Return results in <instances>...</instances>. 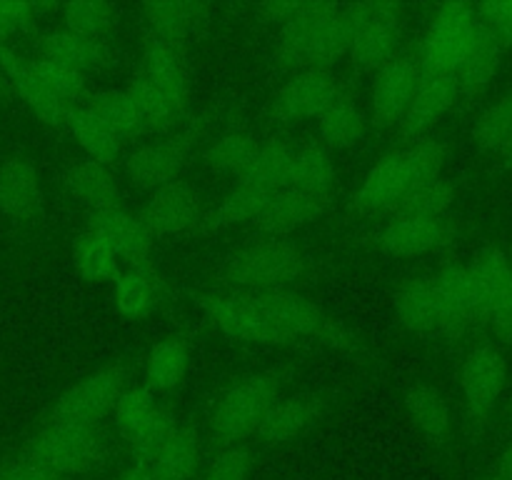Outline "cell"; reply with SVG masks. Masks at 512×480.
<instances>
[{"label": "cell", "mask_w": 512, "mask_h": 480, "mask_svg": "<svg viewBox=\"0 0 512 480\" xmlns=\"http://www.w3.org/2000/svg\"><path fill=\"white\" fill-rule=\"evenodd\" d=\"M358 5L305 3L293 20L280 28L275 60L290 73L325 68L333 70L350 53Z\"/></svg>", "instance_id": "1"}, {"label": "cell", "mask_w": 512, "mask_h": 480, "mask_svg": "<svg viewBox=\"0 0 512 480\" xmlns=\"http://www.w3.org/2000/svg\"><path fill=\"white\" fill-rule=\"evenodd\" d=\"M20 458L40 465L55 475L75 480L78 475L93 473L108 458V443L98 428L48 423L23 445Z\"/></svg>", "instance_id": "2"}, {"label": "cell", "mask_w": 512, "mask_h": 480, "mask_svg": "<svg viewBox=\"0 0 512 480\" xmlns=\"http://www.w3.org/2000/svg\"><path fill=\"white\" fill-rule=\"evenodd\" d=\"M305 255L290 240L270 238L230 253L223 263V278L235 290L270 293L290 288L303 275Z\"/></svg>", "instance_id": "3"}, {"label": "cell", "mask_w": 512, "mask_h": 480, "mask_svg": "<svg viewBox=\"0 0 512 480\" xmlns=\"http://www.w3.org/2000/svg\"><path fill=\"white\" fill-rule=\"evenodd\" d=\"M283 380L278 373H255L225 390L210 413V433L220 448L240 445L258 435L265 415L280 398Z\"/></svg>", "instance_id": "4"}, {"label": "cell", "mask_w": 512, "mask_h": 480, "mask_svg": "<svg viewBox=\"0 0 512 480\" xmlns=\"http://www.w3.org/2000/svg\"><path fill=\"white\" fill-rule=\"evenodd\" d=\"M130 385V373L123 365H105L70 385L50 410L48 420L80 428H98L105 415L113 413L115 403Z\"/></svg>", "instance_id": "5"}, {"label": "cell", "mask_w": 512, "mask_h": 480, "mask_svg": "<svg viewBox=\"0 0 512 480\" xmlns=\"http://www.w3.org/2000/svg\"><path fill=\"white\" fill-rule=\"evenodd\" d=\"M478 8L468 3H445L430 18L420 43L418 58L423 68L455 73L478 33Z\"/></svg>", "instance_id": "6"}, {"label": "cell", "mask_w": 512, "mask_h": 480, "mask_svg": "<svg viewBox=\"0 0 512 480\" xmlns=\"http://www.w3.org/2000/svg\"><path fill=\"white\" fill-rule=\"evenodd\" d=\"M198 305L205 318L228 338L255 345H283L258 293H250V290L208 293L200 295Z\"/></svg>", "instance_id": "7"}, {"label": "cell", "mask_w": 512, "mask_h": 480, "mask_svg": "<svg viewBox=\"0 0 512 480\" xmlns=\"http://www.w3.org/2000/svg\"><path fill=\"white\" fill-rule=\"evenodd\" d=\"M405 30V8L400 3H360L355 18L350 60L358 70L375 73L400 53V38Z\"/></svg>", "instance_id": "8"}, {"label": "cell", "mask_w": 512, "mask_h": 480, "mask_svg": "<svg viewBox=\"0 0 512 480\" xmlns=\"http://www.w3.org/2000/svg\"><path fill=\"white\" fill-rule=\"evenodd\" d=\"M418 53L393 55L385 65H380L373 73V88H370V120L378 128H398L413 100L415 88L420 80Z\"/></svg>", "instance_id": "9"}, {"label": "cell", "mask_w": 512, "mask_h": 480, "mask_svg": "<svg viewBox=\"0 0 512 480\" xmlns=\"http://www.w3.org/2000/svg\"><path fill=\"white\" fill-rule=\"evenodd\" d=\"M345 90L343 80L338 78L335 70L313 68V70H298L290 73L273 95V115L288 123H298V120H310L323 113L335 98Z\"/></svg>", "instance_id": "10"}, {"label": "cell", "mask_w": 512, "mask_h": 480, "mask_svg": "<svg viewBox=\"0 0 512 480\" xmlns=\"http://www.w3.org/2000/svg\"><path fill=\"white\" fill-rule=\"evenodd\" d=\"M193 160V143L185 135L143 143L125 158V173L138 188L158 190L178 183Z\"/></svg>", "instance_id": "11"}, {"label": "cell", "mask_w": 512, "mask_h": 480, "mask_svg": "<svg viewBox=\"0 0 512 480\" xmlns=\"http://www.w3.org/2000/svg\"><path fill=\"white\" fill-rule=\"evenodd\" d=\"M413 185H418V175H415L408 148L403 145V148L385 153L368 170L358 193H355V208L363 210V213L395 210Z\"/></svg>", "instance_id": "12"}, {"label": "cell", "mask_w": 512, "mask_h": 480, "mask_svg": "<svg viewBox=\"0 0 512 480\" xmlns=\"http://www.w3.org/2000/svg\"><path fill=\"white\" fill-rule=\"evenodd\" d=\"M460 98L458 78L455 73H440V70L423 68L420 70L418 88H415L413 100L400 120L398 130L405 140L428 138V130L440 123L445 113Z\"/></svg>", "instance_id": "13"}, {"label": "cell", "mask_w": 512, "mask_h": 480, "mask_svg": "<svg viewBox=\"0 0 512 480\" xmlns=\"http://www.w3.org/2000/svg\"><path fill=\"white\" fill-rule=\"evenodd\" d=\"M455 238V225L448 218H418L395 213L380 230V248L393 258H420L443 248Z\"/></svg>", "instance_id": "14"}, {"label": "cell", "mask_w": 512, "mask_h": 480, "mask_svg": "<svg viewBox=\"0 0 512 480\" xmlns=\"http://www.w3.org/2000/svg\"><path fill=\"white\" fill-rule=\"evenodd\" d=\"M0 78L25 100V105L43 123L53 125V128H63L68 123V115L75 105L63 103L58 95L50 93L48 85L33 70L30 58H23L20 53H15L10 45H0Z\"/></svg>", "instance_id": "15"}, {"label": "cell", "mask_w": 512, "mask_h": 480, "mask_svg": "<svg viewBox=\"0 0 512 480\" xmlns=\"http://www.w3.org/2000/svg\"><path fill=\"white\" fill-rule=\"evenodd\" d=\"M508 378V365L503 353L493 345H480L470 350L460 370L465 405L473 418H485L500 400Z\"/></svg>", "instance_id": "16"}, {"label": "cell", "mask_w": 512, "mask_h": 480, "mask_svg": "<svg viewBox=\"0 0 512 480\" xmlns=\"http://www.w3.org/2000/svg\"><path fill=\"white\" fill-rule=\"evenodd\" d=\"M140 218L148 225L153 238H168V235H180L185 230L198 228L200 218H203L198 190L190 188L183 180L153 190Z\"/></svg>", "instance_id": "17"}, {"label": "cell", "mask_w": 512, "mask_h": 480, "mask_svg": "<svg viewBox=\"0 0 512 480\" xmlns=\"http://www.w3.org/2000/svg\"><path fill=\"white\" fill-rule=\"evenodd\" d=\"M265 313L273 320L280 340L295 343L303 338H320V333L328 325V315L308 295L298 293L293 288L270 290V293H258Z\"/></svg>", "instance_id": "18"}, {"label": "cell", "mask_w": 512, "mask_h": 480, "mask_svg": "<svg viewBox=\"0 0 512 480\" xmlns=\"http://www.w3.org/2000/svg\"><path fill=\"white\" fill-rule=\"evenodd\" d=\"M393 310L400 325L410 333L450 335L433 275H415V278L403 280L393 295Z\"/></svg>", "instance_id": "19"}, {"label": "cell", "mask_w": 512, "mask_h": 480, "mask_svg": "<svg viewBox=\"0 0 512 480\" xmlns=\"http://www.w3.org/2000/svg\"><path fill=\"white\" fill-rule=\"evenodd\" d=\"M135 75L148 85H153V88L163 90V93L188 100L190 70L185 43L143 35V55H140V65Z\"/></svg>", "instance_id": "20"}, {"label": "cell", "mask_w": 512, "mask_h": 480, "mask_svg": "<svg viewBox=\"0 0 512 480\" xmlns=\"http://www.w3.org/2000/svg\"><path fill=\"white\" fill-rule=\"evenodd\" d=\"M328 203L330 198L300 193L293 188H280L265 200V205L250 225L258 228L260 233L280 238V235L295 233V230L315 223L328 210Z\"/></svg>", "instance_id": "21"}, {"label": "cell", "mask_w": 512, "mask_h": 480, "mask_svg": "<svg viewBox=\"0 0 512 480\" xmlns=\"http://www.w3.org/2000/svg\"><path fill=\"white\" fill-rule=\"evenodd\" d=\"M88 228L98 230L105 240L115 248L125 265H145L150 263V253H153V233L143 218L130 210L115 208L103 210V213H93L88 220Z\"/></svg>", "instance_id": "22"}, {"label": "cell", "mask_w": 512, "mask_h": 480, "mask_svg": "<svg viewBox=\"0 0 512 480\" xmlns=\"http://www.w3.org/2000/svg\"><path fill=\"white\" fill-rule=\"evenodd\" d=\"M43 208V183L25 158L0 160V213L13 223L33 220Z\"/></svg>", "instance_id": "23"}, {"label": "cell", "mask_w": 512, "mask_h": 480, "mask_svg": "<svg viewBox=\"0 0 512 480\" xmlns=\"http://www.w3.org/2000/svg\"><path fill=\"white\" fill-rule=\"evenodd\" d=\"M65 190L70 198L78 205L93 213H103L118 205L120 198V180L118 175L110 170L108 163H98V160H75L68 165L63 175Z\"/></svg>", "instance_id": "24"}, {"label": "cell", "mask_w": 512, "mask_h": 480, "mask_svg": "<svg viewBox=\"0 0 512 480\" xmlns=\"http://www.w3.org/2000/svg\"><path fill=\"white\" fill-rule=\"evenodd\" d=\"M35 58L70 65V68L80 70V73L103 70L113 63V53H110L105 40L85 38V35L70 33L65 28L40 35L38 45H35Z\"/></svg>", "instance_id": "25"}, {"label": "cell", "mask_w": 512, "mask_h": 480, "mask_svg": "<svg viewBox=\"0 0 512 480\" xmlns=\"http://www.w3.org/2000/svg\"><path fill=\"white\" fill-rule=\"evenodd\" d=\"M503 53H505L503 40H500L498 35H495L493 30L480 20L478 33H475L465 58L460 60L458 70H455L460 98H473V95H480L490 83H493V78L500 70V63H503Z\"/></svg>", "instance_id": "26"}, {"label": "cell", "mask_w": 512, "mask_h": 480, "mask_svg": "<svg viewBox=\"0 0 512 480\" xmlns=\"http://www.w3.org/2000/svg\"><path fill=\"white\" fill-rule=\"evenodd\" d=\"M210 5L195 0H153L140 5L145 35L185 43L208 20Z\"/></svg>", "instance_id": "27"}, {"label": "cell", "mask_w": 512, "mask_h": 480, "mask_svg": "<svg viewBox=\"0 0 512 480\" xmlns=\"http://www.w3.org/2000/svg\"><path fill=\"white\" fill-rule=\"evenodd\" d=\"M370 115L348 88L318 115L320 143L325 148H353L368 133Z\"/></svg>", "instance_id": "28"}, {"label": "cell", "mask_w": 512, "mask_h": 480, "mask_svg": "<svg viewBox=\"0 0 512 480\" xmlns=\"http://www.w3.org/2000/svg\"><path fill=\"white\" fill-rule=\"evenodd\" d=\"M163 293V278L150 263L125 265L118 278L113 280L115 308L125 318H145L153 313Z\"/></svg>", "instance_id": "29"}, {"label": "cell", "mask_w": 512, "mask_h": 480, "mask_svg": "<svg viewBox=\"0 0 512 480\" xmlns=\"http://www.w3.org/2000/svg\"><path fill=\"white\" fill-rule=\"evenodd\" d=\"M333 183H335V163H333V155H330V148H325L320 140H315V143L295 145L283 188H293V190H300V193L330 198Z\"/></svg>", "instance_id": "30"}, {"label": "cell", "mask_w": 512, "mask_h": 480, "mask_svg": "<svg viewBox=\"0 0 512 480\" xmlns=\"http://www.w3.org/2000/svg\"><path fill=\"white\" fill-rule=\"evenodd\" d=\"M320 415V400L313 395H280L265 415L258 438L268 445L295 440Z\"/></svg>", "instance_id": "31"}, {"label": "cell", "mask_w": 512, "mask_h": 480, "mask_svg": "<svg viewBox=\"0 0 512 480\" xmlns=\"http://www.w3.org/2000/svg\"><path fill=\"white\" fill-rule=\"evenodd\" d=\"M465 268H468L470 290H473L480 325H485L488 323V313L495 295L500 293V288L508 280L512 258L500 248H483L470 263H465Z\"/></svg>", "instance_id": "32"}, {"label": "cell", "mask_w": 512, "mask_h": 480, "mask_svg": "<svg viewBox=\"0 0 512 480\" xmlns=\"http://www.w3.org/2000/svg\"><path fill=\"white\" fill-rule=\"evenodd\" d=\"M200 453H203V445H200L198 430L180 423L168 443L145 463H150L158 480H190L198 470Z\"/></svg>", "instance_id": "33"}, {"label": "cell", "mask_w": 512, "mask_h": 480, "mask_svg": "<svg viewBox=\"0 0 512 480\" xmlns=\"http://www.w3.org/2000/svg\"><path fill=\"white\" fill-rule=\"evenodd\" d=\"M65 128H70V133L75 135V140H78V145L85 150V155H88L90 160L110 165L120 153H123L125 140L85 103L75 105V108L70 110Z\"/></svg>", "instance_id": "34"}, {"label": "cell", "mask_w": 512, "mask_h": 480, "mask_svg": "<svg viewBox=\"0 0 512 480\" xmlns=\"http://www.w3.org/2000/svg\"><path fill=\"white\" fill-rule=\"evenodd\" d=\"M270 195L273 193L258 188V185L250 183V180L235 178L228 193H225L223 200L218 203V208H213L208 215L200 218V228L223 230L230 228V225L253 223L255 215L260 213V208H263L265 200H268Z\"/></svg>", "instance_id": "35"}, {"label": "cell", "mask_w": 512, "mask_h": 480, "mask_svg": "<svg viewBox=\"0 0 512 480\" xmlns=\"http://www.w3.org/2000/svg\"><path fill=\"white\" fill-rule=\"evenodd\" d=\"M405 410L428 443H443L450 430V408L438 388L428 383L410 385L405 393Z\"/></svg>", "instance_id": "36"}, {"label": "cell", "mask_w": 512, "mask_h": 480, "mask_svg": "<svg viewBox=\"0 0 512 480\" xmlns=\"http://www.w3.org/2000/svg\"><path fill=\"white\" fill-rule=\"evenodd\" d=\"M73 265L88 283H110L123 270V260L113 245L93 228H85L73 245Z\"/></svg>", "instance_id": "37"}, {"label": "cell", "mask_w": 512, "mask_h": 480, "mask_svg": "<svg viewBox=\"0 0 512 480\" xmlns=\"http://www.w3.org/2000/svg\"><path fill=\"white\" fill-rule=\"evenodd\" d=\"M188 363L190 350L183 338L170 335V338L158 340L150 348L148 360H145V380H148V388L160 390V393H168V390L178 388L183 383L185 373H188Z\"/></svg>", "instance_id": "38"}, {"label": "cell", "mask_w": 512, "mask_h": 480, "mask_svg": "<svg viewBox=\"0 0 512 480\" xmlns=\"http://www.w3.org/2000/svg\"><path fill=\"white\" fill-rule=\"evenodd\" d=\"M93 113H98L120 138L128 143L130 138H138V135L148 133V125H145L143 115H140L138 105L130 98V93L125 88L120 90H100V93L88 95L83 100Z\"/></svg>", "instance_id": "39"}, {"label": "cell", "mask_w": 512, "mask_h": 480, "mask_svg": "<svg viewBox=\"0 0 512 480\" xmlns=\"http://www.w3.org/2000/svg\"><path fill=\"white\" fill-rule=\"evenodd\" d=\"M260 140L248 130H228V133L218 135L213 143L205 148L203 163L208 165L213 173L230 175V178H240L245 168L253 160L255 150H258Z\"/></svg>", "instance_id": "40"}, {"label": "cell", "mask_w": 512, "mask_h": 480, "mask_svg": "<svg viewBox=\"0 0 512 480\" xmlns=\"http://www.w3.org/2000/svg\"><path fill=\"white\" fill-rule=\"evenodd\" d=\"M293 150L295 145L288 143L285 138L260 140L253 160H250V165L245 168V173L240 178L250 180V183L268 190V193H275V190H280L285 185V175H288Z\"/></svg>", "instance_id": "41"}, {"label": "cell", "mask_w": 512, "mask_h": 480, "mask_svg": "<svg viewBox=\"0 0 512 480\" xmlns=\"http://www.w3.org/2000/svg\"><path fill=\"white\" fill-rule=\"evenodd\" d=\"M123 10L105 0H78L63 8V28L93 40H105L120 25Z\"/></svg>", "instance_id": "42"}, {"label": "cell", "mask_w": 512, "mask_h": 480, "mask_svg": "<svg viewBox=\"0 0 512 480\" xmlns=\"http://www.w3.org/2000/svg\"><path fill=\"white\" fill-rule=\"evenodd\" d=\"M158 408L160 403L155 400L153 390L143 388V385H128L110 415H113V423L118 428L120 438L125 443H133L148 428V423L155 418Z\"/></svg>", "instance_id": "43"}, {"label": "cell", "mask_w": 512, "mask_h": 480, "mask_svg": "<svg viewBox=\"0 0 512 480\" xmlns=\"http://www.w3.org/2000/svg\"><path fill=\"white\" fill-rule=\"evenodd\" d=\"M455 203V188L445 175L425 183L413 185L403 200L398 203L395 213L418 215V218H448V210Z\"/></svg>", "instance_id": "44"}, {"label": "cell", "mask_w": 512, "mask_h": 480, "mask_svg": "<svg viewBox=\"0 0 512 480\" xmlns=\"http://www.w3.org/2000/svg\"><path fill=\"white\" fill-rule=\"evenodd\" d=\"M475 140L480 148L505 158L512 143V88L490 103L475 120Z\"/></svg>", "instance_id": "45"}, {"label": "cell", "mask_w": 512, "mask_h": 480, "mask_svg": "<svg viewBox=\"0 0 512 480\" xmlns=\"http://www.w3.org/2000/svg\"><path fill=\"white\" fill-rule=\"evenodd\" d=\"M30 63H33V70L38 73V78L48 85L50 93L58 95L63 103L80 105L88 98L85 95V73L70 68V65L45 58H30Z\"/></svg>", "instance_id": "46"}, {"label": "cell", "mask_w": 512, "mask_h": 480, "mask_svg": "<svg viewBox=\"0 0 512 480\" xmlns=\"http://www.w3.org/2000/svg\"><path fill=\"white\" fill-rule=\"evenodd\" d=\"M178 425H180L178 415H175L170 408H165V405H160L158 413H155V418L148 423V428H145L143 433L133 440V443H128L130 460L153 458V455L158 453L165 443H168L170 435L178 430Z\"/></svg>", "instance_id": "47"}, {"label": "cell", "mask_w": 512, "mask_h": 480, "mask_svg": "<svg viewBox=\"0 0 512 480\" xmlns=\"http://www.w3.org/2000/svg\"><path fill=\"white\" fill-rule=\"evenodd\" d=\"M253 465L255 458L248 445H225L215 453L198 480H248Z\"/></svg>", "instance_id": "48"}, {"label": "cell", "mask_w": 512, "mask_h": 480, "mask_svg": "<svg viewBox=\"0 0 512 480\" xmlns=\"http://www.w3.org/2000/svg\"><path fill=\"white\" fill-rule=\"evenodd\" d=\"M38 18V5L23 0H0V45H8L13 35L23 33Z\"/></svg>", "instance_id": "49"}, {"label": "cell", "mask_w": 512, "mask_h": 480, "mask_svg": "<svg viewBox=\"0 0 512 480\" xmlns=\"http://www.w3.org/2000/svg\"><path fill=\"white\" fill-rule=\"evenodd\" d=\"M485 325H490V330H493L500 340L512 343V268L508 280H505V285L500 288V293L495 295L493 305H490L488 323Z\"/></svg>", "instance_id": "50"}, {"label": "cell", "mask_w": 512, "mask_h": 480, "mask_svg": "<svg viewBox=\"0 0 512 480\" xmlns=\"http://www.w3.org/2000/svg\"><path fill=\"white\" fill-rule=\"evenodd\" d=\"M478 15L495 35L505 43H512V0H498V3L478 5Z\"/></svg>", "instance_id": "51"}, {"label": "cell", "mask_w": 512, "mask_h": 480, "mask_svg": "<svg viewBox=\"0 0 512 480\" xmlns=\"http://www.w3.org/2000/svg\"><path fill=\"white\" fill-rule=\"evenodd\" d=\"M0 480H70L63 475H55L40 465L30 463L25 458H15L10 463L0 465Z\"/></svg>", "instance_id": "52"}, {"label": "cell", "mask_w": 512, "mask_h": 480, "mask_svg": "<svg viewBox=\"0 0 512 480\" xmlns=\"http://www.w3.org/2000/svg\"><path fill=\"white\" fill-rule=\"evenodd\" d=\"M305 3H300V0H275V3H263L258 5V13L263 15L268 23H275L278 28H283L288 20H293L295 15L303 10Z\"/></svg>", "instance_id": "53"}, {"label": "cell", "mask_w": 512, "mask_h": 480, "mask_svg": "<svg viewBox=\"0 0 512 480\" xmlns=\"http://www.w3.org/2000/svg\"><path fill=\"white\" fill-rule=\"evenodd\" d=\"M115 480H158V478H155L150 463H145V460H130V463L115 475Z\"/></svg>", "instance_id": "54"}, {"label": "cell", "mask_w": 512, "mask_h": 480, "mask_svg": "<svg viewBox=\"0 0 512 480\" xmlns=\"http://www.w3.org/2000/svg\"><path fill=\"white\" fill-rule=\"evenodd\" d=\"M498 475H503L505 480H512V445L508 450L503 453V458H500V470Z\"/></svg>", "instance_id": "55"}, {"label": "cell", "mask_w": 512, "mask_h": 480, "mask_svg": "<svg viewBox=\"0 0 512 480\" xmlns=\"http://www.w3.org/2000/svg\"><path fill=\"white\" fill-rule=\"evenodd\" d=\"M3 90H5V80L0 78V95H3Z\"/></svg>", "instance_id": "56"}, {"label": "cell", "mask_w": 512, "mask_h": 480, "mask_svg": "<svg viewBox=\"0 0 512 480\" xmlns=\"http://www.w3.org/2000/svg\"><path fill=\"white\" fill-rule=\"evenodd\" d=\"M485 480H505L503 475H493V478H485Z\"/></svg>", "instance_id": "57"}]
</instances>
